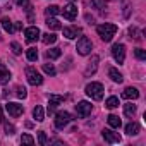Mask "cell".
Masks as SVG:
<instances>
[{"instance_id": "cell-1", "label": "cell", "mask_w": 146, "mask_h": 146, "mask_svg": "<svg viewBox=\"0 0 146 146\" xmlns=\"http://www.w3.org/2000/svg\"><path fill=\"white\" fill-rule=\"evenodd\" d=\"M96 33H98V36L103 41H112V38L117 33V26L115 24H110V23H105V24H100L96 28Z\"/></svg>"}, {"instance_id": "cell-2", "label": "cell", "mask_w": 146, "mask_h": 146, "mask_svg": "<svg viewBox=\"0 0 146 146\" xmlns=\"http://www.w3.org/2000/svg\"><path fill=\"white\" fill-rule=\"evenodd\" d=\"M103 84L102 83H90L88 86H86V95L91 98V100H96V102H100L102 98H103Z\"/></svg>"}, {"instance_id": "cell-3", "label": "cell", "mask_w": 146, "mask_h": 146, "mask_svg": "<svg viewBox=\"0 0 146 146\" xmlns=\"http://www.w3.org/2000/svg\"><path fill=\"white\" fill-rule=\"evenodd\" d=\"M91 48H93V43H91V40H90L88 36H81V38L78 40L76 50H78L79 55H88V53H91Z\"/></svg>"}, {"instance_id": "cell-4", "label": "cell", "mask_w": 146, "mask_h": 146, "mask_svg": "<svg viewBox=\"0 0 146 146\" xmlns=\"http://www.w3.org/2000/svg\"><path fill=\"white\" fill-rule=\"evenodd\" d=\"M112 57L119 65L124 64V60H125V45L124 43H115L112 46Z\"/></svg>"}, {"instance_id": "cell-5", "label": "cell", "mask_w": 146, "mask_h": 146, "mask_svg": "<svg viewBox=\"0 0 146 146\" xmlns=\"http://www.w3.org/2000/svg\"><path fill=\"white\" fill-rule=\"evenodd\" d=\"M26 78H28V83L33 84V86H40V84L43 83L41 74H40L35 67H28V69H26Z\"/></svg>"}, {"instance_id": "cell-6", "label": "cell", "mask_w": 146, "mask_h": 146, "mask_svg": "<svg viewBox=\"0 0 146 146\" xmlns=\"http://www.w3.org/2000/svg\"><path fill=\"white\" fill-rule=\"evenodd\" d=\"M91 110H93V105H91L90 102H79V103L76 105V113H78V117H81V119L88 117V115L91 113Z\"/></svg>"}, {"instance_id": "cell-7", "label": "cell", "mask_w": 146, "mask_h": 146, "mask_svg": "<svg viewBox=\"0 0 146 146\" xmlns=\"http://www.w3.org/2000/svg\"><path fill=\"white\" fill-rule=\"evenodd\" d=\"M70 120H72V117H70L69 112H58V113L55 115V127H57V129H64Z\"/></svg>"}, {"instance_id": "cell-8", "label": "cell", "mask_w": 146, "mask_h": 146, "mask_svg": "<svg viewBox=\"0 0 146 146\" xmlns=\"http://www.w3.org/2000/svg\"><path fill=\"white\" fill-rule=\"evenodd\" d=\"M102 136H103V139H105L107 143H110V144L120 143V134H119V132H113L112 129H103V131H102Z\"/></svg>"}, {"instance_id": "cell-9", "label": "cell", "mask_w": 146, "mask_h": 146, "mask_svg": "<svg viewBox=\"0 0 146 146\" xmlns=\"http://www.w3.org/2000/svg\"><path fill=\"white\" fill-rule=\"evenodd\" d=\"M79 35H83V29L79 26H67V28H64V36L67 40H74Z\"/></svg>"}, {"instance_id": "cell-10", "label": "cell", "mask_w": 146, "mask_h": 146, "mask_svg": "<svg viewBox=\"0 0 146 146\" xmlns=\"http://www.w3.org/2000/svg\"><path fill=\"white\" fill-rule=\"evenodd\" d=\"M24 36H26V41L33 43V41H36L41 36V33H40V29L36 26H31V28H26L24 29Z\"/></svg>"}, {"instance_id": "cell-11", "label": "cell", "mask_w": 146, "mask_h": 146, "mask_svg": "<svg viewBox=\"0 0 146 146\" xmlns=\"http://www.w3.org/2000/svg\"><path fill=\"white\" fill-rule=\"evenodd\" d=\"M5 110L9 112V115L11 117H19V115H23V112H24V107L23 105H19V103H7L5 105Z\"/></svg>"}, {"instance_id": "cell-12", "label": "cell", "mask_w": 146, "mask_h": 146, "mask_svg": "<svg viewBox=\"0 0 146 146\" xmlns=\"http://www.w3.org/2000/svg\"><path fill=\"white\" fill-rule=\"evenodd\" d=\"M62 14H64V17L65 19H69V21H74L76 17H78V7L74 5V4H69V5H65L64 7V11H60Z\"/></svg>"}, {"instance_id": "cell-13", "label": "cell", "mask_w": 146, "mask_h": 146, "mask_svg": "<svg viewBox=\"0 0 146 146\" xmlns=\"http://www.w3.org/2000/svg\"><path fill=\"white\" fill-rule=\"evenodd\" d=\"M62 102H64V96H60V95H50L48 96V113L52 115L55 112V108L58 107V103H62Z\"/></svg>"}, {"instance_id": "cell-14", "label": "cell", "mask_w": 146, "mask_h": 146, "mask_svg": "<svg viewBox=\"0 0 146 146\" xmlns=\"http://www.w3.org/2000/svg\"><path fill=\"white\" fill-rule=\"evenodd\" d=\"M122 96H124L125 100H137V98H139V91H137L136 88L129 86V88H125V90H124Z\"/></svg>"}, {"instance_id": "cell-15", "label": "cell", "mask_w": 146, "mask_h": 146, "mask_svg": "<svg viewBox=\"0 0 146 146\" xmlns=\"http://www.w3.org/2000/svg\"><path fill=\"white\" fill-rule=\"evenodd\" d=\"M98 55H93L91 57V62H90V65L86 67V70H84V74L86 76H90V74H95V72H96V67H98Z\"/></svg>"}, {"instance_id": "cell-16", "label": "cell", "mask_w": 146, "mask_h": 146, "mask_svg": "<svg viewBox=\"0 0 146 146\" xmlns=\"http://www.w3.org/2000/svg\"><path fill=\"white\" fill-rule=\"evenodd\" d=\"M108 78H110L113 83H122V79H124L122 74H120V72H119L115 67H110V69H108Z\"/></svg>"}, {"instance_id": "cell-17", "label": "cell", "mask_w": 146, "mask_h": 146, "mask_svg": "<svg viewBox=\"0 0 146 146\" xmlns=\"http://www.w3.org/2000/svg\"><path fill=\"white\" fill-rule=\"evenodd\" d=\"M139 129H141V125H139L137 122H129V124L125 125V132H127L129 136H136V134H139Z\"/></svg>"}, {"instance_id": "cell-18", "label": "cell", "mask_w": 146, "mask_h": 146, "mask_svg": "<svg viewBox=\"0 0 146 146\" xmlns=\"http://www.w3.org/2000/svg\"><path fill=\"white\" fill-rule=\"evenodd\" d=\"M46 26L50 28V29H53V31H57V29H62V24H60V21L58 19H55V17H48L46 19Z\"/></svg>"}, {"instance_id": "cell-19", "label": "cell", "mask_w": 146, "mask_h": 146, "mask_svg": "<svg viewBox=\"0 0 146 146\" xmlns=\"http://www.w3.org/2000/svg\"><path fill=\"white\" fill-rule=\"evenodd\" d=\"M2 28L9 33V35H12L16 29H14V24H12V21L9 19V17H2Z\"/></svg>"}, {"instance_id": "cell-20", "label": "cell", "mask_w": 146, "mask_h": 146, "mask_svg": "<svg viewBox=\"0 0 146 146\" xmlns=\"http://www.w3.org/2000/svg\"><path fill=\"white\" fill-rule=\"evenodd\" d=\"M33 117H35V120H38V122L45 120V112H43V108H41L40 105H36V107L33 108Z\"/></svg>"}, {"instance_id": "cell-21", "label": "cell", "mask_w": 146, "mask_h": 146, "mask_svg": "<svg viewBox=\"0 0 146 146\" xmlns=\"http://www.w3.org/2000/svg\"><path fill=\"white\" fill-rule=\"evenodd\" d=\"M62 55V50L60 48H50V50H46V58H50V60H55V58H58Z\"/></svg>"}, {"instance_id": "cell-22", "label": "cell", "mask_w": 146, "mask_h": 146, "mask_svg": "<svg viewBox=\"0 0 146 146\" xmlns=\"http://www.w3.org/2000/svg\"><path fill=\"white\" fill-rule=\"evenodd\" d=\"M107 120H108V125H110V127H113V129H119V127H120V124H122V122H120V119H119L117 115H113V113H112V115H108V117H107Z\"/></svg>"}, {"instance_id": "cell-23", "label": "cell", "mask_w": 146, "mask_h": 146, "mask_svg": "<svg viewBox=\"0 0 146 146\" xmlns=\"http://www.w3.org/2000/svg\"><path fill=\"white\" fill-rule=\"evenodd\" d=\"M11 81V72L7 70V69H0V84H7Z\"/></svg>"}, {"instance_id": "cell-24", "label": "cell", "mask_w": 146, "mask_h": 146, "mask_svg": "<svg viewBox=\"0 0 146 146\" xmlns=\"http://www.w3.org/2000/svg\"><path fill=\"white\" fill-rule=\"evenodd\" d=\"M43 38H41V41L45 43V45H52V43H55L57 41V36L53 35V33H45V35H41Z\"/></svg>"}, {"instance_id": "cell-25", "label": "cell", "mask_w": 146, "mask_h": 146, "mask_svg": "<svg viewBox=\"0 0 146 146\" xmlns=\"http://www.w3.org/2000/svg\"><path fill=\"white\" fill-rule=\"evenodd\" d=\"M105 107H107V108H117V107H119V98H117V96H110V98H107Z\"/></svg>"}, {"instance_id": "cell-26", "label": "cell", "mask_w": 146, "mask_h": 146, "mask_svg": "<svg viewBox=\"0 0 146 146\" xmlns=\"http://www.w3.org/2000/svg\"><path fill=\"white\" fill-rule=\"evenodd\" d=\"M124 113H125L127 117H132V115L136 113V105H132V103H125V105H124Z\"/></svg>"}, {"instance_id": "cell-27", "label": "cell", "mask_w": 146, "mask_h": 146, "mask_svg": "<svg viewBox=\"0 0 146 146\" xmlns=\"http://www.w3.org/2000/svg\"><path fill=\"white\" fill-rule=\"evenodd\" d=\"M26 57H28V60H29V62H35V60L38 58V50H36V48H28Z\"/></svg>"}, {"instance_id": "cell-28", "label": "cell", "mask_w": 146, "mask_h": 146, "mask_svg": "<svg viewBox=\"0 0 146 146\" xmlns=\"http://www.w3.org/2000/svg\"><path fill=\"white\" fill-rule=\"evenodd\" d=\"M60 12V9L57 7V5H50V7H46V11H45V14L50 17V16H57Z\"/></svg>"}, {"instance_id": "cell-29", "label": "cell", "mask_w": 146, "mask_h": 146, "mask_svg": "<svg viewBox=\"0 0 146 146\" xmlns=\"http://www.w3.org/2000/svg\"><path fill=\"white\" fill-rule=\"evenodd\" d=\"M43 70L46 72V74H50V76H55L57 74V70H55V67L52 64H43Z\"/></svg>"}, {"instance_id": "cell-30", "label": "cell", "mask_w": 146, "mask_h": 146, "mask_svg": "<svg viewBox=\"0 0 146 146\" xmlns=\"http://www.w3.org/2000/svg\"><path fill=\"white\" fill-rule=\"evenodd\" d=\"M105 5H107L105 0H91V7L95 9H105Z\"/></svg>"}, {"instance_id": "cell-31", "label": "cell", "mask_w": 146, "mask_h": 146, "mask_svg": "<svg viewBox=\"0 0 146 146\" xmlns=\"http://www.w3.org/2000/svg\"><path fill=\"white\" fill-rule=\"evenodd\" d=\"M17 5H21L23 9H26L28 12H31V4H29V0H16Z\"/></svg>"}, {"instance_id": "cell-32", "label": "cell", "mask_w": 146, "mask_h": 146, "mask_svg": "<svg viewBox=\"0 0 146 146\" xmlns=\"http://www.w3.org/2000/svg\"><path fill=\"white\" fill-rule=\"evenodd\" d=\"M134 55H136L137 60H144V58H146V52H144L143 48H136V50H134Z\"/></svg>"}, {"instance_id": "cell-33", "label": "cell", "mask_w": 146, "mask_h": 146, "mask_svg": "<svg viewBox=\"0 0 146 146\" xmlns=\"http://www.w3.org/2000/svg\"><path fill=\"white\" fill-rule=\"evenodd\" d=\"M16 95H17V98H26V96H28L26 88H24V86H17V88H16Z\"/></svg>"}, {"instance_id": "cell-34", "label": "cell", "mask_w": 146, "mask_h": 146, "mask_svg": "<svg viewBox=\"0 0 146 146\" xmlns=\"http://www.w3.org/2000/svg\"><path fill=\"white\" fill-rule=\"evenodd\" d=\"M38 143H40L41 146H45V144L48 143V137H46V134H45L43 131H40V132H38Z\"/></svg>"}, {"instance_id": "cell-35", "label": "cell", "mask_w": 146, "mask_h": 146, "mask_svg": "<svg viewBox=\"0 0 146 146\" xmlns=\"http://www.w3.org/2000/svg\"><path fill=\"white\" fill-rule=\"evenodd\" d=\"M11 48H12V52H14L16 55H19V53L23 52V46H21L17 41H12V43H11Z\"/></svg>"}, {"instance_id": "cell-36", "label": "cell", "mask_w": 146, "mask_h": 146, "mask_svg": "<svg viewBox=\"0 0 146 146\" xmlns=\"http://www.w3.org/2000/svg\"><path fill=\"white\" fill-rule=\"evenodd\" d=\"M21 143H23V144H35V139H33L29 134H23V137H21Z\"/></svg>"}, {"instance_id": "cell-37", "label": "cell", "mask_w": 146, "mask_h": 146, "mask_svg": "<svg viewBox=\"0 0 146 146\" xmlns=\"http://www.w3.org/2000/svg\"><path fill=\"white\" fill-rule=\"evenodd\" d=\"M129 35H131V38H132V40H141L137 28H129Z\"/></svg>"}, {"instance_id": "cell-38", "label": "cell", "mask_w": 146, "mask_h": 146, "mask_svg": "<svg viewBox=\"0 0 146 146\" xmlns=\"http://www.w3.org/2000/svg\"><path fill=\"white\" fill-rule=\"evenodd\" d=\"M14 132H16V127H14L12 124H5V134L11 136V134H14Z\"/></svg>"}, {"instance_id": "cell-39", "label": "cell", "mask_w": 146, "mask_h": 146, "mask_svg": "<svg viewBox=\"0 0 146 146\" xmlns=\"http://www.w3.org/2000/svg\"><path fill=\"white\" fill-rule=\"evenodd\" d=\"M21 28H23V24H21V23H16V24H14V29H21Z\"/></svg>"}, {"instance_id": "cell-40", "label": "cell", "mask_w": 146, "mask_h": 146, "mask_svg": "<svg viewBox=\"0 0 146 146\" xmlns=\"http://www.w3.org/2000/svg\"><path fill=\"white\" fill-rule=\"evenodd\" d=\"M0 122H4V113H2V107H0Z\"/></svg>"}, {"instance_id": "cell-41", "label": "cell", "mask_w": 146, "mask_h": 146, "mask_svg": "<svg viewBox=\"0 0 146 146\" xmlns=\"http://www.w3.org/2000/svg\"><path fill=\"white\" fill-rule=\"evenodd\" d=\"M69 2H74V0H69Z\"/></svg>"}, {"instance_id": "cell-42", "label": "cell", "mask_w": 146, "mask_h": 146, "mask_svg": "<svg viewBox=\"0 0 146 146\" xmlns=\"http://www.w3.org/2000/svg\"><path fill=\"white\" fill-rule=\"evenodd\" d=\"M0 41H2V36H0Z\"/></svg>"}]
</instances>
